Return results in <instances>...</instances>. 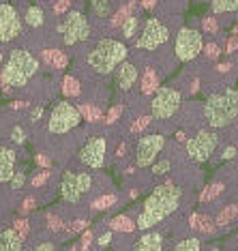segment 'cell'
I'll use <instances>...</instances> for the list:
<instances>
[{
	"mask_svg": "<svg viewBox=\"0 0 238 251\" xmlns=\"http://www.w3.org/2000/svg\"><path fill=\"white\" fill-rule=\"evenodd\" d=\"M90 243H93V230H84V234H82V249H88Z\"/></svg>",
	"mask_w": 238,
	"mask_h": 251,
	"instance_id": "obj_47",
	"label": "cell"
},
{
	"mask_svg": "<svg viewBox=\"0 0 238 251\" xmlns=\"http://www.w3.org/2000/svg\"><path fill=\"white\" fill-rule=\"evenodd\" d=\"M22 35V18L9 2L0 4V43H11Z\"/></svg>",
	"mask_w": 238,
	"mask_h": 251,
	"instance_id": "obj_14",
	"label": "cell"
},
{
	"mask_svg": "<svg viewBox=\"0 0 238 251\" xmlns=\"http://www.w3.org/2000/svg\"><path fill=\"white\" fill-rule=\"evenodd\" d=\"M41 116H43V107L39 105V107H35V110L30 112V123H39L41 121Z\"/></svg>",
	"mask_w": 238,
	"mask_h": 251,
	"instance_id": "obj_50",
	"label": "cell"
},
{
	"mask_svg": "<svg viewBox=\"0 0 238 251\" xmlns=\"http://www.w3.org/2000/svg\"><path fill=\"white\" fill-rule=\"evenodd\" d=\"M93 189V176L88 172H65L60 178V196L65 202L77 204L84 193Z\"/></svg>",
	"mask_w": 238,
	"mask_h": 251,
	"instance_id": "obj_8",
	"label": "cell"
},
{
	"mask_svg": "<svg viewBox=\"0 0 238 251\" xmlns=\"http://www.w3.org/2000/svg\"><path fill=\"white\" fill-rule=\"evenodd\" d=\"M11 140L15 142V144H24L26 142V131L20 127V125H15L13 129H11Z\"/></svg>",
	"mask_w": 238,
	"mask_h": 251,
	"instance_id": "obj_40",
	"label": "cell"
},
{
	"mask_svg": "<svg viewBox=\"0 0 238 251\" xmlns=\"http://www.w3.org/2000/svg\"><path fill=\"white\" fill-rule=\"evenodd\" d=\"M79 82L73 75H65V79H62V95L65 97H79Z\"/></svg>",
	"mask_w": 238,
	"mask_h": 251,
	"instance_id": "obj_29",
	"label": "cell"
},
{
	"mask_svg": "<svg viewBox=\"0 0 238 251\" xmlns=\"http://www.w3.org/2000/svg\"><path fill=\"white\" fill-rule=\"evenodd\" d=\"M69 4H71V0H56V4H54V13H56V15L67 13V11H69Z\"/></svg>",
	"mask_w": 238,
	"mask_h": 251,
	"instance_id": "obj_44",
	"label": "cell"
},
{
	"mask_svg": "<svg viewBox=\"0 0 238 251\" xmlns=\"http://www.w3.org/2000/svg\"><path fill=\"white\" fill-rule=\"evenodd\" d=\"M110 227L112 230H116V232H133L135 230V221L131 219V217H127V215H118V217H114V219L110 221Z\"/></svg>",
	"mask_w": 238,
	"mask_h": 251,
	"instance_id": "obj_23",
	"label": "cell"
},
{
	"mask_svg": "<svg viewBox=\"0 0 238 251\" xmlns=\"http://www.w3.org/2000/svg\"><path fill=\"white\" fill-rule=\"evenodd\" d=\"M148 123H150V116H142V118H138V121L131 125V133H140L142 129L148 127Z\"/></svg>",
	"mask_w": 238,
	"mask_h": 251,
	"instance_id": "obj_43",
	"label": "cell"
},
{
	"mask_svg": "<svg viewBox=\"0 0 238 251\" xmlns=\"http://www.w3.org/2000/svg\"><path fill=\"white\" fill-rule=\"evenodd\" d=\"M238 118V90L228 88L214 93L204 103V121L211 129H223Z\"/></svg>",
	"mask_w": 238,
	"mask_h": 251,
	"instance_id": "obj_3",
	"label": "cell"
},
{
	"mask_svg": "<svg viewBox=\"0 0 238 251\" xmlns=\"http://www.w3.org/2000/svg\"><path fill=\"white\" fill-rule=\"evenodd\" d=\"M169 39V30H167V26L163 24L159 18H148L146 20V24L144 28H142V35L138 39V48L140 50H157L159 45H163Z\"/></svg>",
	"mask_w": 238,
	"mask_h": 251,
	"instance_id": "obj_12",
	"label": "cell"
},
{
	"mask_svg": "<svg viewBox=\"0 0 238 251\" xmlns=\"http://www.w3.org/2000/svg\"><path fill=\"white\" fill-rule=\"evenodd\" d=\"M221 157H223L225 161H228V159H234L236 157V148L234 146H225L223 148V155H221Z\"/></svg>",
	"mask_w": 238,
	"mask_h": 251,
	"instance_id": "obj_51",
	"label": "cell"
},
{
	"mask_svg": "<svg viewBox=\"0 0 238 251\" xmlns=\"http://www.w3.org/2000/svg\"><path fill=\"white\" fill-rule=\"evenodd\" d=\"M180 103H183V93L178 88H174V86L157 88L155 99L150 103L152 118H157V121H169L180 110Z\"/></svg>",
	"mask_w": 238,
	"mask_h": 251,
	"instance_id": "obj_6",
	"label": "cell"
},
{
	"mask_svg": "<svg viewBox=\"0 0 238 251\" xmlns=\"http://www.w3.org/2000/svg\"><path fill=\"white\" fill-rule=\"evenodd\" d=\"M15 161H18V155L13 148L0 146V182H9L15 172Z\"/></svg>",
	"mask_w": 238,
	"mask_h": 251,
	"instance_id": "obj_16",
	"label": "cell"
},
{
	"mask_svg": "<svg viewBox=\"0 0 238 251\" xmlns=\"http://www.w3.org/2000/svg\"><path fill=\"white\" fill-rule=\"evenodd\" d=\"M238 50V35H232L230 39H228V43H225V52L228 54H234Z\"/></svg>",
	"mask_w": 238,
	"mask_h": 251,
	"instance_id": "obj_46",
	"label": "cell"
},
{
	"mask_svg": "<svg viewBox=\"0 0 238 251\" xmlns=\"http://www.w3.org/2000/svg\"><path fill=\"white\" fill-rule=\"evenodd\" d=\"M48 178H49V170H41V172H37L35 176H32L30 185L35 187V189H39V187H43L45 182H48Z\"/></svg>",
	"mask_w": 238,
	"mask_h": 251,
	"instance_id": "obj_39",
	"label": "cell"
},
{
	"mask_svg": "<svg viewBox=\"0 0 238 251\" xmlns=\"http://www.w3.org/2000/svg\"><path fill=\"white\" fill-rule=\"evenodd\" d=\"M140 4H142V9H146V11H150V9H155V4H157V0H140Z\"/></svg>",
	"mask_w": 238,
	"mask_h": 251,
	"instance_id": "obj_54",
	"label": "cell"
},
{
	"mask_svg": "<svg viewBox=\"0 0 238 251\" xmlns=\"http://www.w3.org/2000/svg\"><path fill=\"white\" fill-rule=\"evenodd\" d=\"M79 230H86V221L84 219H77V221H73V226H71V232L75 234V232H79Z\"/></svg>",
	"mask_w": 238,
	"mask_h": 251,
	"instance_id": "obj_52",
	"label": "cell"
},
{
	"mask_svg": "<svg viewBox=\"0 0 238 251\" xmlns=\"http://www.w3.org/2000/svg\"><path fill=\"white\" fill-rule=\"evenodd\" d=\"M24 18H26V24H28V26L39 28V26H43V22H45V13H43L41 7L32 4V7L26 9V15H24Z\"/></svg>",
	"mask_w": 238,
	"mask_h": 251,
	"instance_id": "obj_22",
	"label": "cell"
},
{
	"mask_svg": "<svg viewBox=\"0 0 238 251\" xmlns=\"http://www.w3.org/2000/svg\"><path fill=\"white\" fill-rule=\"evenodd\" d=\"M174 251H202V243H200V238H195V236H187L176 243Z\"/></svg>",
	"mask_w": 238,
	"mask_h": 251,
	"instance_id": "obj_30",
	"label": "cell"
},
{
	"mask_svg": "<svg viewBox=\"0 0 238 251\" xmlns=\"http://www.w3.org/2000/svg\"><path fill=\"white\" fill-rule=\"evenodd\" d=\"M219 144L217 131H197L193 138L187 140V157L195 163H204L213 157L214 148Z\"/></svg>",
	"mask_w": 238,
	"mask_h": 251,
	"instance_id": "obj_9",
	"label": "cell"
},
{
	"mask_svg": "<svg viewBox=\"0 0 238 251\" xmlns=\"http://www.w3.org/2000/svg\"><path fill=\"white\" fill-rule=\"evenodd\" d=\"M9 182H11V189H13V191H20L22 187L26 185V172H24V170H15L13 176L9 178Z\"/></svg>",
	"mask_w": 238,
	"mask_h": 251,
	"instance_id": "obj_34",
	"label": "cell"
},
{
	"mask_svg": "<svg viewBox=\"0 0 238 251\" xmlns=\"http://www.w3.org/2000/svg\"><path fill=\"white\" fill-rule=\"evenodd\" d=\"M202 52H204V56H206L208 60H217L219 54H221V50H219L217 43H206V45L202 48Z\"/></svg>",
	"mask_w": 238,
	"mask_h": 251,
	"instance_id": "obj_37",
	"label": "cell"
},
{
	"mask_svg": "<svg viewBox=\"0 0 238 251\" xmlns=\"http://www.w3.org/2000/svg\"><path fill=\"white\" fill-rule=\"evenodd\" d=\"M35 206H37V200L32 198V196H28L24 202H22V206H20V213L22 215H28L30 210H35Z\"/></svg>",
	"mask_w": 238,
	"mask_h": 251,
	"instance_id": "obj_42",
	"label": "cell"
},
{
	"mask_svg": "<svg viewBox=\"0 0 238 251\" xmlns=\"http://www.w3.org/2000/svg\"><path fill=\"white\" fill-rule=\"evenodd\" d=\"M2 62H4V54L0 52V67H2Z\"/></svg>",
	"mask_w": 238,
	"mask_h": 251,
	"instance_id": "obj_57",
	"label": "cell"
},
{
	"mask_svg": "<svg viewBox=\"0 0 238 251\" xmlns=\"http://www.w3.org/2000/svg\"><path fill=\"white\" fill-rule=\"evenodd\" d=\"M236 251H238V249H236Z\"/></svg>",
	"mask_w": 238,
	"mask_h": 251,
	"instance_id": "obj_59",
	"label": "cell"
},
{
	"mask_svg": "<svg viewBox=\"0 0 238 251\" xmlns=\"http://www.w3.org/2000/svg\"><path fill=\"white\" fill-rule=\"evenodd\" d=\"M204 48L202 32L195 28H180L176 35V43H174V56L180 62H189L200 56Z\"/></svg>",
	"mask_w": 238,
	"mask_h": 251,
	"instance_id": "obj_10",
	"label": "cell"
},
{
	"mask_svg": "<svg viewBox=\"0 0 238 251\" xmlns=\"http://www.w3.org/2000/svg\"><path fill=\"white\" fill-rule=\"evenodd\" d=\"M48 230H52V232L62 230V221L58 219V217H54V215H48Z\"/></svg>",
	"mask_w": 238,
	"mask_h": 251,
	"instance_id": "obj_45",
	"label": "cell"
},
{
	"mask_svg": "<svg viewBox=\"0 0 238 251\" xmlns=\"http://www.w3.org/2000/svg\"><path fill=\"white\" fill-rule=\"evenodd\" d=\"M58 32L62 35L65 45H75L90 39V24L82 11H67L65 20L58 24Z\"/></svg>",
	"mask_w": 238,
	"mask_h": 251,
	"instance_id": "obj_7",
	"label": "cell"
},
{
	"mask_svg": "<svg viewBox=\"0 0 238 251\" xmlns=\"http://www.w3.org/2000/svg\"><path fill=\"white\" fill-rule=\"evenodd\" d=\"M77 112H79V116H82V121H88V123L101 121V110L99 107H95V105H90V103L77 105Z\"/></svg>",
	"mask_w": 238,
	"mask_h": 251,
	"instance_id": "obj_24",
	"label": "cell"
},
{
	"mask_svg": "<svg viewBox=\"0 0 238 251\" xmlns=\"http://www.w3.org/2000/svg\"><path fill=\"white\" fill-rule=\"evenodd\" d=\"M35 161H37V165H41V168H45V170H48L49 165H52V161H49V157H45L43 152H39V155L35 157Z\"/></svg>",
	"mask_w": 238,
	"mask_h": 251,
	"instance_id": "obj_48",
	"label": "cell"
},
{
	"mask_svg": "<svg viewBox=\"0 0 238 251\" xmlns=\"http://www.w3.org/2000/svg\"><path fill=\"white\" fill-rule=\"evenodd\" d=\"M41 58H43L45 65L52 67L56 71H62L67 65H69V58H67V54L62 52V50H43Z\"/></svg>",
	"mask_w": 238,
	"mask_h": 251,
	"instance_id": "obj_19",
	"label": "cell"
},
{
	"mask_svg": "<svg viewBox=\"0 0 238 251\" xmlns=\"http://www.w3.org/2000/svg\"><path fill=\"white\" fill-rule=\"evenodd\" d=\"M189 224L195 232H202V234H211L214 230V221L211 219L208 215H202V213H193L189 217Z\"/></svg>",
	"mask_w": 238,
	"mask_h": 251,
	"instance_id": "obj_20",
	"label": "cell"
},
{
	"mask_svg": "<svg viewBox=\"0 0 238 251\" xmlns=\"http://www.w3.org/2000/svg\"><path fill=\"white\" fill-rule=\"evenodd\" d=\"M90 9L97 18H110L112 13V2L110 0H90Z\"/></svg>",
	"mask_w": 238,
	"mask_h": 251,
	"instance_id": "obj_28",
	"label": "cell"
},
{
	"mask_svg": "<svg viewBox=\"0 0 238 251\" xmlns=\"http://www.w3.org/2000/svg\"><path fill=\"white\" fill-rule=\"evenodd\" d=\"M202 30L206 32V35H217L219 32V24H217V18H204V22H202Z\"/></svg>",
	"mask_w": 238,
	"mask_h": 251,
	"instance_id": "obj_36",
	"label": "cell"
},
{
	"mask_svg": "<svg viewBox=\"0 0 238 251\" xmlns=\"http://www.w3.org/2000/svg\"><path fill=\"white\" fill-rule=\"evenodd\" d=\"M236 217H238V204H230L228 208H223V210H221V213L217 215V221H214V224L221 226V227H223V226H230L232 221L236 219Z\"/></svg>",
	"mask_w": 238,
	"mask_h": 251,
	"instance_id": "obj_25",
	"label": "cell"
},
{
	"mask_svg": "<svg viewBox=\"0 0 238 251\" xmlns=\"http://www.w3.org/2000/svg\"><path fill=\"white\" fill-rule=\"evenodd\" d=\"M138 82V67L129 60H122L116 67V84L120 90H131V86Z\"/></svg>",
	"mask_w": 238,
	"mask_h": 251,
	"instance_id": "obj_15",
	"label": "cell"
},
{
	"mask_svg": "<svg viewBox=\"0 0 238 251\" xmlns=\"http://www.w3.org/2000/svg\"><path fill=\"white\" fill-rule=\"evenodd\" d=\"M163 146H166V138L163 135H159V133L142 135L138 140V144H135V163H138V168H150L157 161Z\"/></svg>",
	"mask_w": 238,
	"mask_h": 251,
	"instance_id": "obj_11",
	"label": "cell"
},
{
	"mask_svg": "<svg viewBox=\"0 0 238 251\" xmlns=\"http://www.w3.org/2000/svg\"><path fill=\"white\" fill-rule=\"evenodd\" d=\"M116 200H118L116 193H110V196H101L99 200H95V202H93V208H95V210H107V208L114 206Z\"/></svg>",
	"mask_w": 238,
	"mask_h": 251,
	"instance_id": "obj_33",
	"label": "cell"
},
{
	"mask_svg": "<svg viewBox=\"0 0 238 251\" xmlns=\"http://www.w3.org/2000/svg\"><path fill=\"white\" fill-rule=\"evenodd\" d=\"M133 251H163V236L159 232H146L133 245Z\"/></svg>",
	"mask_w": 238,
	"mask_h": 251,
	"instance_id": "obj_17",
	"label": "cell"
},
{
	"mask_svg": "<svg viewBox=\"0 0 238 251\" xmlns=\"http://www.w3.org/2000/svg\"><path fill=\"white\" fill-rule=\"evenodd\" d=\"M39 71V60L28 50H13L9 54L4 69L0 71V84L9 88H24Z\"/></svg>",
	"mask_w": 238,
	"mask_h": 251,
	"instance_id": "obj_2",
	"label": "cell"
},
{
	"mask_svg": "<svg viewBox=\"0 0 238 251\" xmlns=\"http://www.w3.org/2000/svg\"><path fill=\"white\" fill-rule=\"evenodd\" d=\"M150 168H152V174H155V176H163V174L169 172V168H172V161H169V159H161V161L152 163Z\"/></svg>",
	"mask_w": 238,
	"mask_h": 251,
	"instance_id": "obj_35",
	"label": "cell"
},
{
	"mask_svg": "<svg viewBox=\"0 0 238 251\" xmlns=\"http://www.w3.org/2000/svg\"><path fill=\"white\" fill-rule=\"evenodd\" d=\"M11 107H13V110H26L28 103H24V101H13V103H11Z\"/></svg>",
	"mask_w": 238,
	"mask_h": 251,
	"instance_id": "obj_55",
	"label": "cell"
},
{
	"mask_svg": "<svg viewBox=\"0 0 238 251\" xmlns=\"http://www.w3.org/2000/svg\"><path fill=\"white\" fill-rule=\"evenodd\" d=\"M97 243L101 245V247H105V245H110V243H112V232H105V234H101Z\"/></svg>",
	"mask_w": 238,
	"mask_h": 251,
	"instance_id": "obj_53",
	"label": "cell"
},
{
	"mask_svg": "<svg viewBox=\"0 0 238 251\" xmlns=\"http://www.w3.org/2000/svg\"><path fill=\"white\" fill-rule=\"evenodd\" d=\"M105 152H107V140H105V135L97 133L79 151V161L90 170H99L105 165Z\"/></svg>",
	"mask_w": 238,
	"mask_h": 251,
	"instance_id": "obj_13",
	"label": "cell"
},
{
	"mask_svg": "<svg viewBox=\"0 0 238 251\" xmlns=\"http://www.w3.org/2000/svg\"><path fill=\"white\" fill-rule=\"evenodd\" d=\"M13 230L18 232L20 236H22V238H24V241H26V236H28V230H30V227H28V221H26V219H18V221H15V224H13Z\"/></svg>",
	"mask_w": 238,
	"mask_h": 251,
	"instance_id": "obj_41",
	"label": "cell"
},
{
	"mask_svg": "<svg viewBox=\"0 0 238 251\" xmlns=\"http://www.w3.org/2000/svg\"><path fill=\"white\" fill-rule=\"evenodd\" d=\"M32 251H56V245L54 243H39V245H35Z\"/></svg>",
	"mask_w": 238,
	"mask_h": 251,
	"instance_id": "obj_49",
	"label": "cell"
},
{
	"mask_svg": "<svg viewBox=\"0 0 238 251\" xmlns=\"http://www.w3.org/2000/svg\"><path fill=\"white\" fill-rule=\"evenodd\" d=\"M122 35H124V39H133L135 35H138V28H140V18L135 13H131L127 20L122 22Z\"/></svg>",
	"mask_w": 238,
	"mask_h": 251,
	"instance_id": "obj_27",
	"label": "cell"
},
{
	"mask_svg": "<svg viewBox=\"0 0 238 251\" xmlns=\"http://www.w3.org/2000/svg\"><path fill=\"white\" fill-rule=\"evenodd\" d=\"M213 13H234L238 11V0H211Z\"/></svg>",
	"mask_w": 238,
	"mask_h": 251,
	"instance_id": "obj_26",
	"label": "cell"
},
{
	"mask_svg": "<svg viewBox=\"0 0 238 251\" xmlns=\"http://www.w3.org/2000/svg\"><path fill=\"white\" fill-rule=\"evenodd\" d=\"M208 251H221L219 247H211V249H208Z\"/></svg>",
	"mask_w": 238,
	"mask_h": 251,
	"instance_id": "obj_58",
	"label": "cell"
},
{
	"mask_svg": "<svg viewBox=\"0 0 238 251\" xmlns=\"http://www.w3.org/2000/svg\"><path fill=\"white\" fill-rule=\"evenodd\" d=\"M223 189H225L223 182H213L211 187H206V189L202 191L200 202H211V200H214V198L219 196V193H223Z\"/></svg>",
	"mask_w": 238,
	"mask_h": 251,
	"instance_id": "obj_31",
	"label": "cell"
},
{
	"mask_svg": "<svg viewBox=\"0 0 238 251\" xmlns=\"http://www.w3.org/2000/svg\"><path fill=\"white\" fill-rule=\"evenodd\" d=\"M129 50L116 39H103L88 52V67L99 75H110L122 60H127Z\"/></svg>",
	"mask_w": 238,
	"mask_h": 251,
	"instance_id": "obj_4",
	"label": "cell"
},
{
	"mask_svg": "<svg viewBox=\"0 0 238 251\" xmlns=\"http://www.w3.org/2000/svg\"><path fill=\"white\" fill-rule=\"evenodd\" d=\"M79 123H82V116L77 112V105L69 103V101H56L52 112H49L48 129L54 135H65L71 129H75Z\"/></svg>",
	"mask_w": 238,
	"mask_h": 251,
	"instance_id": "obj_5",
	"label": "cell"
},
{
	"mask_svg": "<svg viewBox=\"0 0 238 251\" xmlns=\"http://www.w3.org/2000/svg\"><path fill=\"white\" fill-rule=\"evenodd\" d=\"M230 69H232L230 62H228V65H219V67H217V71H219V73H230Z\"/></svg>",
	"mask_w": 238,
	"mask_h": 251,
	"instance_id": "obj_56",
	"label": "cell"
},
{
	"mask_svg": "<svg viewBox=\"0 0 238 251\" xmlns=\"http://www.w3.org/2000/svg\"><path fill=\"white\" fill-rule=\"evenodd\" d=\"M133 7H135V0H131V2H129V4H127V7H122L120 11H118V13L114 15V18H112V22H110V26H112V28L120 26V24H122V22H124V20H127V18H129V15H131V13H133Z\"/></svg>",
	"mask_w": 238,
	"mask_h": 251,
	"instance_id": "obj_32",
	"label": "cell"
},
{
	"mask_svg": "<svg viewBox=\"0 0 238 251\" xmlns=\"http://www.w3.org/2000/svg\"><path fill=\"white\" fill-rule=\"evenodd\" d=\"M22 247H24V238L13 227L0 230V251H22Z\"/></svg>",
	"mask_w": 238,
	"mask_h": 251,
	"instance_id": "obj_18",
	"label": "cell"
},
{
	"mask_svg": "<svg viewBox=\"0 0 238 251\" xmlns=\"http://www.w3.org/2000/svg\"><path fill=\"white\" fill-rule=\"evenodd\" d=\"M159 88V75L155 73V69H146L144 75H142V95H152L157 93Z\"/></svg>",
	"mask_w": 238,
	"mask_h": 251,
	"instance_id": "obj_21",
	"label": "cell"
},
{
	"mask_svg": "<svg viewBox=\"0 0 238 251\" xmlns=\"http://www.w3.org/2000/svg\"><path fill=\"white\" fill-rule=\"evenodd\" d=\"M122 110H124V105H120V103H116L114 107H112L110 112H107V116H105V125H114L118 118H120V114H122Z\"/></svg>",
	"mask_w": 238,
	"mask_h": 251,
	"instance_id": "obj_38",
	"label": "cell"
},
{
	"mask_svg": "<svg viewBox=\"0 0 238 251\" xmlns=\"http://www.w3.org/2000/svg\"><path fill=\"white\" fill-rule=\"evenodd\" d=\"M180 200H183V189L174 182H163V185L155 187V191L146 198L144 208L135 219V227L150 230V227L159 226L163 219H167L180 208Z\"/></svg>",
	"mask_w": 238,
	"mask_h": 251,
	"instance_id": "obj_1",
	"label": "cell"
}]
</instances>
